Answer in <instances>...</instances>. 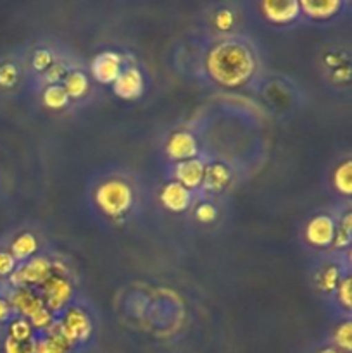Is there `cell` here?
<instances>
[{
	"mask_svg": "<svg viewBox=\"0 0 352 353\" xmlns=\"http://www.w3.org/2000/svg\"><path fill=\"white\" fill-rule=\"evenodd\" d=\"M207 69L213 79L224 86H238L254 72V57L244 43L223 41L211 50Z\"/></svg>",
	"mask_w": 352,
	"mask_h": 353,
	"instance_id": "1",
	"label": "cell"
},
{
	"mask_svg": "<svg viewBox=\"0 0 352 353\" xmlns=\"http://www.w3.org/2000/svg\"><path fill=\"white\" fill-rule=\"evenodd\" d=\"M97 203L100 209L109 216H121L126 212L133 202L130 186L119 179H110V181L102 183L97 190Z\"/></svg>",
	"mask_w": 352,
	"mask_h": 353,
	"instance_id": "2",
	"label": "cell"
},
{
	"mask_svg": "<svg viewBox=\"0 0 352 353\" xmlns=\"http://www.w3.org/2000/svg\"><path fill=\"white\" fill-rule=\"evenodd\" d=\"M114 85V93L121 99H138L144 92V76L138 69L130 68L121 71V74L117 76L116 81L113 83Z\"/></svg>",
	"mask_w": 352,
	"mask_h": 353,
	"instance_id": "3",
	"label": "cell"
},
{
	"mask_svg": "<svg viewBox=\"0 0 352 353\" xmlns=\"http://www.w3.org/2000/svg\"><path fill=\"white\" fill-rule=\"evenodd\" d=\"M92 72L97 81L114 83L121 74V57L114 52H102L93 59Z\"/></svg>",
	"mask_w": 352,
	"mask_h": 353,
	"instance_id": "4",
	"label": "cell"
},
{
	"mask_svg": "<svg viewBox=\"0 0 352 353\" xmlns=\"http://www.w3.org/2000/svg\"><path fill=\"white\" fill-rule=\"evenodd\" d=\"M306 236L316 247H326L335 240V224L328 216H317L307 224Z\"/></svg>",
	"mask_w": 352,
	"mask_h": 353,
	"instance_id": "5",
	"label": "cell"
},
{
	"mask_svg": "<svg viewBox=\"0 0 352 353\" xmlns=\"http://www.w3.org/2000/svg\"><path fill=\"white\" fill-rule=\"evenodd\" d=\"M48 278H50V264L45 259H35L12 276V281L14 285L23 286L24 283H43Z\"/></svg>",
	"mask_w": 352,
	"mask_h": 353,
	"instance_id": "6",
	"label": "cell"
},
{
	"mask_svg": "<svg viewBox=\"0 0 352 353\" xmlns=\"http://www.w3.org/2000/svg\"><path fill=\"white\" fill-rule=\"evenodd\" d=\"M204 164L197 159H190V161H183L176 165L175 169V176L182 186H185L186 190L188 188H197V186L202 183V176H204Z\"/></svg>",
	"mask_w": 352,
	"mask_h": 353,
	"instance_id": "7",
	"label": "cell"
},
{
	"mask_svg": "<svg viewBox=\"0 0 352 353\" xmlns=\"http://www.w3.org/2000/svg\"><path fill=\"white\" fill-rule=\"evenodd\" d=\"M264 16L273 23H290L300 12L299 2H264L262 3Z\"/></svg>",
	"mask_w": 352,
	"mask_h": 353,
	"instance_id": "8",
	"label": "cell"
},
{
	"mask_svg": "<svg viewBox=\"0 0 352 353\" xmlns=\"http://www.w3.org/2000/svg\"><path fill=\"white\" fill-rule=\"evenodd\" d=\"M168 154L173 159L190 161L197 154V141L188 133H176L168 141Z\"/></svg>",
	"mask_w": 352,
	"mask_h": 353,
	"instance_id": "9",
	"label": "cell"
},
{
	"mask_svg": "<svg viewBox=\"0 0 352 353\" xmlns=\"http://www.w3.org/2000/svg\"><path fill=\"white\" fill-rule=\"evenodd\" d=\"M161 200L164 203L166 209L175 210V212H182L190 205V192L182 186L179 183H169L166 188L162 190Z\"/></svg>",
	"mask_w": 352,
	"mask_h": 353,
	"instance_id": "10",
	"label": "cell"
},
{
	"mask_svg": "<svg viewBox=\"0 0 352 353\" xmlns=\"http://www.w3.org/2000/svg\"><path fill=\"white\" fill-rule=\"evenodd\" d=\"M228 179H230L228 169L221 164H214L211 165V168L204 169L202 186L207 192H219V190L226 185Z\"/></svg>",
	"mask_w": 352,
	"mask_h": 353,
	"instance_id": "11",
	"label": "cell"
},
{
	"mask_svg": "<svg viewBox=\"0 0 352 353\" xmlns=\"http://www.w3.org/2000/svg\"><path fill=\"white\" fill-rule=\"evenodd\" d=\"M71 293V286L61 278H48L47 279V295H48V305L54 309H59L66 300L69 299Z\"/></svg>",
	"mask_w": 352,
	"mask_h": 353,
	"instance_id": "12",
	"label": "cell"
},
{
	"mask_svg": "<svg viewBox=\"0 0 352 353\" xmlns=\"http://www.w3.org/2000/svg\"><path fill=\"white\" fill-rule=\"evenodd\" d=\"M300 10L311 17H330L342 7L340 2L335 0H323V2H300Z\"/></svg>",
	"mask_w": 352,
	"mask_h": 353,
	"instance_id": "13",
	"label": "cell"
},
{
	"mask_svg": "<svg viewBox=\"0 0 352 353\" xmlns=\"http://www.w3.org/2000/svg\"><path fill=\"white\" fill-rule=\"evenodd\" d=\"M64 90L68 93L69 99H78V97H83L88 90V78H86L83 72L75 71L71 74L66 76L64 79Z\"/></svg>",
	"mask_w": 352,
	"mask_h": 353,
	"instance_id": "14",
	"label": "cell"
},
{
	"mask_svg": "<svg viewBox=\"0 0 352 353\" xmlns=\"http://www.w3.org/2000/svg\"><path fill=\"white\" fill-rule=\"evenodd\" d=\"M37 250V240H35L33 234L26 233L21 234L14 240L12 243V257L14 261H24V259L30 257L33 252Z\"/></svg>",
	"mask_w": 352,
	"mask_h": 353,
	"instance_id": "15",
	"label": "cell"
},
{
	"mask_svg": "<svg viewBox=\"0 0 352 353\" xmlns=\"http://www.w3.org/2000/svg\"><path fill=\"white\" fill-rule=\"evenodd\" d=\"M12 303L17 310H21L24 316H30V317L33 316L37 310H40L41 307H43L40 300L35 299V296L31 295L30 292H26V290H19V292L16 293V296H14Z\"/></svg>",
	"mask_w": 352,
	"mask_h": 353,
	"instance_id": "16",
	"label": "cell"
},
{
	"mask_svg": "<svg viewBox=\"0 0 352 353\" xmlns=\"http://www.w3.org/2000/svg\"><path fill=\"white\" fill-rule=\"evenodd\" d=\"M43 102L48 109H62L68 105L69 97L62 85H50L43 93Z\"/></svg>",
	"mask_w": 352,
	"mask_h": 353,
	"instance_id": "17",
	"label": "cell"
},
{
	"mask_svg": "<svg viewBox=\"0 0 352 353\" xmlns=\"http://www.w3.org/2000/svg\"><path fill=\"white\" fill-rule=\"evenodd\" d=\"M68 348L69 345L66 343L64 338L54 331L47 341H41V343L37 345L35 353H68Z\"/></svg>",
	"mask_w": 352,
	"mask_h": 353,
	"instance_id": "18",
	"label": "cell"
},
{
	"mask_svg": "<svg viewBox=\"0 0 352 353\" xmlns=\"http://www.w3.org/2000/svg\"><path fill=\"white\" fill-rule=\"evenodd\" d=\"M335 188L344 195H351L352 181H351V162H345L335 171Z\"/></svg>",
	"mask_w": 352,
	"mask_h": 353,
	"instance_id": "19",
	"label": "cell"
},
{
	"mask_svg": "<svg viewBox=\"0 0 352 353\" xmlns=\"http://www.w3.org/2000/svg\"><path fill=\"white\" fill-rule=\"evenodd\" d=\"M30 338H31L30 323L24 319L14 321L12 326H10V340L24 343V341H30Z\"/></svg>",
	"mask_w": 352,
	"mask_h": 353,
	"instance_id": "20",
	"label": "cell"
},
{
	"mask_svg": "<svg viewBox=\"0 0 352 353\" xmlns=\"http://www.w3.org/2000/svg\"><path fill=\"white\" fill-rule=\"evenodd\" d=\"M335 343L344 350H351V323L342 324L335 333Z\"/></svg>",
	"mask_w": 352,
	"mask_h": 353,
	"instance_id": "21",
	"label": "cell"
},
{
	"mask_svg": "<svg viewBox=\"0 0 352 353\" xmlns=\"http://www.w3.org/2000/svg\"><path fill=\"white\" fill-rule=\"evenodd\" d=\"M338 285V269L337 268H328L326 271L321 276V288L324 292H331L335 286Z\"/></svg>",
	"mask_w": 352,
	"mask_h": 353,
	"instance_id": "22",
	"label": "cell"
},
{
	"mask_svg": "<svg viewBox=\"0 0 352 353\" xmlns=\"http://www.w3.org/2000/svg\"><path fill=\"white\" fill-rule=\"evenodd\" d=\"M37 350V345H33L31 341H24V343H19V341L7 340L6 343V353H35Z\"/></svg>",
	"mask_w": 352,
	"mask_h": 353,
	"instance_id": "23",
	"label": "cell"
},
{
	"mask_svg": "<svg viewBox=\"0 0 352 353\" xmlns=\"http://www.w3.org/2000/svg\"><path fill=\"white\" fill-rule=\"evenodd\" d=\"M52 64V55L48 50H38L33 55V68L38 71H47L48 65Z\"/></svg>",
	"mask_w": 352,
	"mask_h": 353,
	"instance_id": "24",
	"label": "cell"
},
{
	"mask_svg": "<svg viewBox=\"0 0 352 353\" xmlns=\"http://www.w3.org/2000/svg\"><path fill=\"white\" fill-rule=\"evenodd\" d=\"M16 78H17V71L14 65H3V68H0V85L3 86L14 85Z\"/></svg>",
	"mask_w": 352,
	"mask_h": 353,
	"instance_id": "25",
	"label": "cell"
},
{
	"mask_svg": "<svg viewBox=\"0 0 352 353\" xmlns=\"http://www.w3.org/2000/svg\"><path fill=\"white\" fill-rule=\"evenodd\" d=\"M338 299L345 307L351 305V278H345L344 281H338Z\"/></svg>",
	"mask_w": 352,
	"mask_h": 353,
	"instance_id": "26",
	"label": "cell"
},
{
	"mask_svg": "<svg viewBox=\"0 0 352 353\" xmlns=\"http://www.w3.org/2000/svg\"><path fill=\"white\" fill-rule=\"evenodd\" d=\"M14 265H16V261H14L12 255L0 252V276L10 274L14 271Z\"/></svg>",
	"mask_w": 352,
	"mask_h": 353,
	"instance_id": "27",
	"label": "cell"
},
{
	"mask_svg": "<svg viewBox=\"0 0 352 353\" xmlns=\"http://www.w3.org/2000/svg\"><path fill=\"white\" fill-rule=\"evenodd\" d=\"M31 319H33V324L37 327H45V326H48V324H50V312H48L47 309H45V307H41L40 310H37V312L33 314V316H31Z\"/></svg>",
	"mask_w": 352,
	"mask_h": 353,
	"instance_id": "28",
	"label": "cell"
},
{
	"mask_svg": "<svg viewBox=\"0 0 352 353\" xmlns=\"http://www.w3.org/2000/svg\"><path fill=\"white\" fill-rule=\"evenodd\" d=\"M64 72H66V69L62 68L61 64L52 65L50 69H47V71H45V81H48V83H57L59 79H61L62 76H64Z\"/></svg>",
	"mask_w": 352,
	"mask_h": 353,
	"instance_id": "29",
	"label": "cell"
},
{
	"mask_svg": "<svg viewBox=\"0 0 352 353\" xmlns=\"http://www.w3.org/2000/svg\"><path fill=\"white\" fill-rule=\"evenodd\" d=\"M197 217H199L200 221H204V223H211V221H214V217H216V209H214L213 205H200L199 209H197Z\"/></svg>",
	"mask_w": 352,
	"mask_h": 353,
	"instance_id": "30",
	"label": "cell"
},
{
	"mask_svg": "<svg viewBox=\"0 0 352 353\" xmlns=\"http://www.w3.org/2000/svg\"><path fill=\"white\" fill-rule=\"evenodd\" d=\"M216 24L221 28V30H228L231 26V12H219L216 17Z\"/></svg>",
	"mask_w": 352,
	"mask_h": 353,
	"instance_id": "31",
	"label": "cell"
},
{
	"mask_svg": "<svg viewBox=\"0 0 352 353\" xmlns=\"http://www.w3.org/2000/svg\"><path fill=\"white\" fill-rule=\"evenodd\" d=\"M9 316V305L3 300H0V319H6Z\"/></svg>",
	"mask_w": 352,
	"mask_h": 353,
	"instance_id": "32",
	"label": "cell"
},
{
	"mask_svg": "<svg viewBox=\"0 0 352 353\" xmlns=\"http://www.w3.org/2000/svg\"><path fill=\"white\" fill-rule=\"evenodd\" d=\"M321 353H340V352H337L335 348H324V350Z\"/></svg>",
	"mask_w": 352,
	"mask_h": 353,
	"instance_id": "33",
	"label": "cell"
}]
</instances>
